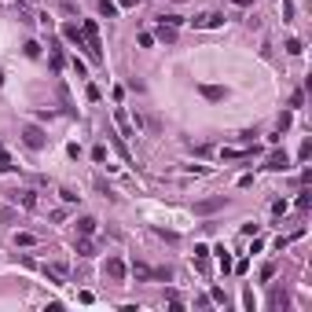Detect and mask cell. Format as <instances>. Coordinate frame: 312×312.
<instances>
[{
    "instance_id": "obj_1",
    "label": "cell",
    "mask_w": 312,
    "mask_h": 312,
    "mask_svg": "<svg viewBox=\"0 0 312 312\" xmlns=\"http://www.w3.org/2000/svg\"><path fill=\"white\" fill-rule=\"evenodd\" d=\"M81 33H85L88 59H92V63H103V44H99V26H96V18H85V22H81Z\"/></svg>"
},
{
    "instance_id": "obj_2",
    "label": "cell",
    "mask_w": 312,
    "mask_h": 312,
    "mask_svg": "<svg viewBox=\"0 0 312 312\" xmlns=\"http://www.w3.org/2000/svg\"><path fill=\"white\" fill-rule=\"evenodd\" d=\"M191 26H195V30H217V26H224V15H217V11H202V15L191 18Z\"/></svg>"
},
{
    "instance_id": "obj_3",
    "label": "cell",
    "mask_w": 312,
    "mask_h": 312,
    "mask_svg": "<svg viewBox=\"0 0 312 312\" xmlns=\"http://www.w3.org/2000/svg\"><path fill=\"white\" fill-rule=\"evenodd\" d=\"M22 143H26V147H33V151H41L44 147V132L37 129V125H26V129H22Z\"/></svg>"
},
{
    "instance_id": "obj_4",
    "label": "cell",
    "mask_w": 312,
    "mask_h": 312,
    "mask_svg": "<svg viewBox=\"0 0 312 312\" xmlns=\"http://www.w3.org/2000/svg\"><path fill=\"white\" fill-rule=\"evenodd\" d=\"M132 276H136V279H169V272H155V268H147V264H132Z\"/></svg>"
},
{
    "instance_id": "obj_5",
    "label": "cell",
    "mask_w": 312,
    "mask_h": 312,
    "mask_svg": "<svg viewBox=\"0 0 312 312\" xmlns=\"http://www.w3.org/2000/svg\"><path fill=\"white\" fill-rule=\"evenodd\" d=\"M63 37H66L70 44H77V48H85V33H81V26L66 22V26H63ZM85 52H88V48H85Z\"/></svg>"
},
{
    "instance_id": "obj_6",
    "label": "cell",
    "mask_w": 312,
    "mask_h": 312,
    "mask_svg": "<svg viewBox=\"0 0 312 312\" xmlns=\"http://www.w3.org/2000/svg\"><path fill=\"white\" fill-rule=\"evenodd\" d=\"M287 165H290L287 151H276V155H268V162H264V169H272V173H279V169H287Z\"/></svg>"
},
{
    "instance_id": "obj_7",
    "label": "cell",
    "mask_w": 312,
    "mask_h": 312,
    "mask_svg": "<svg viewBox=\"0 0 312 312\" xmlns=\"http://www.w3.org/2000/svg\"><path fill=\"white\" fill-rule=\"evenodd\" d=\"M107 276H110V279H125V276H129V268H125L121 257H110V261H107Z\"/></svg>"
},
{
    "instance_id": "obj_8",
    "label": "cell",
    "mask_w": 312,
    "mask_h": 312,
    "mask_svg": "<svg viewBox=\"0 0 312 312\" xmlns=\"http://www.w3.org/2000/svg\"><path fill=\"white\" fill-rule=\"evenodd\" d=\"M198 92H202L206 99H224L228 96V88H221V85H198Z\"/></svg>"
},
{
    "instance_id": "obj_9",
    "label": "cell",
    "mask_w": 312,
    "mask_h": 312,
    "mask_svg": "<svg viewBox=\"0 0 312 312\" xmlns=\"http://www.w3.org/2000/svg\"><path fill=\"white\" fill-rule=\"evenodd\" d=\"M44 272H48V276H52V279H55V283H63V279H66V276H70V268H66V264H63V261H55V264H48V268H44Z\"/></svg>"
},
{
    "instance_id": "obj_10",
    "label": "cell",
    "mask_w": 312,
    "mask_h": 312,
    "mask_svg": "<svg viewBox=\"0 0 312 312\" xmlns=\"http://www.w3.org/2000/svg\"><path fill=\"white\" fill-rule=\"evenodd\" d=\"M221 206H224V198H206V202H195V213H213Z\"/></svg>"
},
{
    "instance_id": "obj_11",
    "label": "cell",
    "mask_w": 312,
    "mask_h": 312,
    "mask_svg": "<svg viewBox=\"0 0 312 312\" xmlns=\"http://www.w3.org/2000/svg\"><path fill=\"white\" fill-rule=\"evenodd\" d=\"M99 15L103 18H118V4L114 0H99Z\"/></svg>"
},
{
    "instance_id": "obj_12",
    "label": "cell",
    "mask_w": 312,
    "mask_h": 312,
    "mask_svg": "<svg viewBox=\"0 0 312 312\" xmlns=\"http://www.w3.org/2000/svg\"><path fill=\"white\" fill-rule=\"evenodd\" d=\"M77 254H81V257H92V254H96V243H92V239L85 235L81 243H77Z\"/></svg>"
},
{
    "instance_id": "obj_13",
    "label": "cell",
    "mask_w": 312,
    "mask_h": 312,
    "mask_svg": "<svg viewBox=\"0 0 312 312\" xmlns=\"http://www.w3.org/2000/svg\"><path fill=\"white\" fill-rule=\"evenodd\" d=\"M77 231H81V235H92V231H96V217H81V221H77Z\"/></svg>"
},
{
    "instance_id": "obj_14",
    "label": "cell",
    "mask_w": 312,
    "mask_h": 312,
    "mask_svg": "<svg viewBox=\"0 0 312 312\" xmlns=\"http://www.w3.org/2000/svg\"><path fill=\"white\" fill-rule=\"evenodd\" d=\"M15 202H22L26 209H33V206H37V198H33V191H18V195H15Z\"/></svg>"
},
{
    "instance_id": "obj_15",
    "label": "cell",
    "mask_w": 312,
    "mask_h": 312,
    "mask_svg": "<svg viewBox=\"0 0 312 312\" xmlns=\"http://www.w3.org/2000/svg\"><path fill=\"white\" fill-rule=\"evenodd\" d=\"M37 243V235H30V231H18L15 235V246H33Z\"/></svg>"
},
{
    "instance_id": "obj_16",
    "label": "cell",
    "mask_w": 312,
    "mask_h": 312,
    "mask_svg": "<svg viewBox=\"0 0 312 312\" xmlns=\"http://www.w3.org/2000/svg\"><path fill=\"white\" fill-rule=\"evenodd\" d=\"M158 37L169 44V41H176V30H173V26H158Z\"/></svg>"
},
{
    "instance_id": "obj_17",
    "label": "cell",
    "mask_w": 312,
    "mask_h": 312,
    "mask_svg": "<svg viewBox=\"0 0 312 312\" xmlns=\"http://www.w3.org/2000/svg\"><path fill=\"white\" fill-rule=\"evenodd\" d=\"M217 254H221V272H224V276H228V272H231V257H228V250H217Z\"/></svg>"
},
{
    "instance_id": "obj_18",
    "label": "cell",
    "mask_w": 312,
    "mask_h": 312,
    "mask_svg": "<svg viewBox=\"0 0 312 312\" xmlns=\"http://www.w3.org/2000/svg\"><path fill=\"white\" fill-rule=\"evenodd\" d=\"M11 169H15V165H11V155H8V151H0V173H11Z\"/></svg>"
},
{
    "instance_id": "obj_19",
    "label": "cell",
    "mask_w": 312,
    "mask_h": 312,
    "mask_svg": "<svg viewBox=\"0 0 312 312\" xmlns=\"http://www.w3.org/2000/svg\"><path fill=\"white\" fill-rule=\"evenodd\" d=\"M158 22H162V26H173V30H176V26H180L184 18H180V15H162V18H158Z\"/></svg>"
},
{
    "instance_id": "obj_20",
    "label": "cell",
    "mask_w": 312,
    "mask_h": 312,
    "mask_svg": "<svg viewBox=\"0 0 312 312\" xmlns=\"http://www.w3.org/2000/svg\"><path fill=\"white\" fill-rule=\"evenodd\" d=\"M209 301H217V305H228V297H224V290H221V287H213V290H209Z\"/></svg>"
},
{
    "instance_id": "obj_21",
    "label": "cell",
    "mask_w": 312,
    "mask_h": 312,
    "mask_svg": "<svg viewBox=\"0 0 312 312\" xmlns=\"http://www.w3.org/2000/svg\"><path fill=\"white\" fill-rule=\"evenodd\" d=\"M287 52H290V55H301V52H305V44L294 37V41H287Z\"/></svg>"
},
{
    "instance_id": "obj_22",
    "label": "cell",
    "mask_w": 312,
    "mask_h": 312,
    "mask_svg": "<svg viewBox=\"0 0 312 312\" xmlns=\"http://www.w3.org/2000/svg\"><path fill=\"white\" fill-rule=\"evenodd\" d=\"M309 202H312V191H301L297 195V209H309Z\"/></svg>"
},
{
    "instance_id": "obj_23",
    "label": "cell",
    "mask_w": 312,
    "mask_h": 312,
    "mask_svg": "<svg viewBox=\"0 0 312 312\" xmlns=\"http://www.w3.org/2000/svg\"><path fill=\"white\" fill-rule=\"evenodd\" d=\"M114 121H118V125H121V129H125V132H129V114H125V110H114Z\"/></svg>"
},
{
    "instance_id": "obj_24",
    "label": "cell",
    "mask_w": 312,
    "mask_h": 312,
    "mask_svg": "<svg viewBox=\"0 0 312 312\" xmlns=\"http://www.w3.org/2000/svg\"><path fill=\"white\" fill-rule=\"evenodd\" d=\"M272 213H276V217H283V213H287V198H279V202H272Z\"/></svg>"
},
{
    "instance_id": "obj_25",
    "label": "cell",
    "mask_w": 312,
    "mask_h": 312,
    "mask_svg": "<svg viewBox=\"0 0 312 312\" xmlns=\"http://www.w3.org/2000/svg\"><path fill=\"white\" fill-rule=\"evenodd\" d=\"M26 55H30V59H37V55H41V44H37V41H30V44H26Z\"/></svg>"
},
{
    "instance_id": "obj_26",
    "label": "cell",
    "mask_w": 312,
    "mask_h": 312,
    "mask_svg": "<svg viewBox=\"0 0 312 312\" xmlns=\"http://www.w3.org/2000/svg\"><path fill=\"white\" fill-rule=\"evenodd\" d=\"M59 195H63V202H77V198H81V195H77V191H70V188H63V191H59Z\"/></svg>"
},
{
    "instance_id": "obj_27",
    "label": "cell",
    "mask_w": 312,
    "mask_h": 312,
    "mask_svg": "<svg viewBox=\"0 0 312 312\" xmlns=\"http://www.w3.org/2000/svg\"><path fill=\"white\" fill-rule=\"evenodd\" d=\"M283 18H294V4L290 0H283Z\"/></svg>"
}]
</instances>
